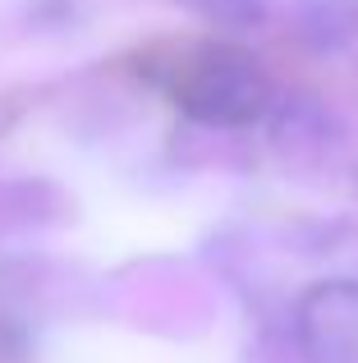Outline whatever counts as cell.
I'll use <instances>...</instances> for the list:
<instances>
[{"label": "cell", "mask_w": 358, "mask_h": 363, "mask_svg": "<svg viewBox=\"0 0 358 363\" xmlns=\"http://www.w3.org/2000/svg\"><path fill=\"white\" fill-rule=\"evenodd\" d=\"M171 97L212 129H248L276 111L267 69L239 46H188L171 65Z\"/></svg>", "instance_id": "obj_1"}, {"label": "cell", "mask_w": 358, "mask_h": 363, "mask_svg": "<svg viewBox=\"0 0 358 363\" xmlns=\"http://www.w3.org/2000/svg\"><path fill=\"white\" fill-rule=\"evenodd\" d=\"M308 363H358V281H317L299 299Z\"/></svg>", "instance_id": "obj_2"}, {"label": "cell", "mask_w": 358, "mask_h": 363, "mask_svg": "<svg viewBox=\"0 0 358 363\" xmlns=\"http://www.w3.org/2000/svg\"><path fill=\"white\" fill-rule=\"evenodd\" d=\"M304 28L317 46H340L358 28V5L354 0H313V9L304 14Z\"/></svg>", "instance_id": "obj_3"}, {"label": "cell", "mask_w": 358, "mask_h": 363, "mask_svg": "<svg viewBox=\"0 0 358 363\" xmlns=\"http://www.w3.org/2000/svg\"><path fill=\"white\" fill-rule=\"evenodd\" d=\"M179 5L216 28H258L267 18V0H179Z\"/></svg>", "instance_id": "obj_4"}]
</instances>
